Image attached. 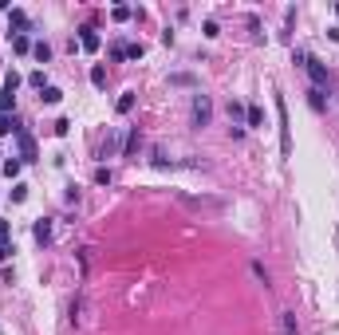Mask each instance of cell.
Segmentation results:
<instances>
[{
	"label": "cell",
	"mask_w": 339,
	"mask_h": 335,
	"mask_svg": "<svg viewBox=\"0 0 339 335\" xmlns=\"http://www.w3.org/2000/svg\"><path fill=\"white\" fill-rule=\"evenodd\" d=\"M209 118H213L209 95H193V122H197V126H209Z\"/></svg>",
	"instance_id": "obj_1"
},
{
	"label": "cell",
	"mask_w": 339,
	"mask_h": 335,
	"mask_svg": "<svg viewBox=\"0 0 339 335\" xmlns=\"http://www.w3.org/2000/svg\"><path fill=\"white\" fill-rule=\"evenodd\" d=\"M276 114H280V154L288 158L292 154V134H288V107H284V99H276Z\"/></svg>",
	"instance_id": "obj_2"
},
{
	"label": "cell",
	"mask_w": 339,
	"mask_h": 335,
	"mask_svg": "<svg viewBox=\"0 0 339 335\" xmlns=\"http://www.w3.org/2000/svg\"><path fill=\"white\" fill-rule=\"evenodd\" d=\"M304 67H308V75H312V79H316V87H324V83H328V67H324V63H320V59H304Z\"/></svg>",
	"instance_id": "obj_3"
},
{
	"label": "cell",
	"mask_w": 339,
	"mask_h": 335,
	"mask_svg": "<svg viewBox=\"0 0 339 335\" xmlns=\"http://www.w3.org/2000/svg\"><path fill=\"white\" fill-rule=\"evenodd\" d=\"M177 201H181V205H189V209H221V201H213V197H201V201H197V197H189V193H181Z\"/></svg>",
	"instance_id": "obj_4"
},
{
	"label": "cell",
	"mask_w": 339,
	"mask_h": 335,
	"mask_svg": "<svg viewBox=\"0 0 339 335\" xmlns=\"http://www.w3.org/2000/svg\"><path fill=\"white\" fill-rule=\"evenodd\" d=\"M8 40H12V48H16V52H32V44H28V36H24V32H8Z\"/></svg>",
	"instance_id": "obj_5"
},
{
	"label": "cell",
	"mask_w": 339,
	"mask_h": 335,
	"mask_svg": "<svg viewBox=\"0 0 339 335\" xmlns=\"http://www.w3.org/2000/svg\"><path fill=\"white\" fill-rule=\"evenodd\" d=\"M79 44H83L87 52H95V48H99V32H91V28H83V36H79Z\"/></svg>",
	"instance_id": "obj_6"
},
{
	"label": "cell",
	"mask_w": 339,
	"mask_h": 335,
	"mask_svg": "<svg viewBox=\"0 0 339 335\" xmlns=\"http://www.w3.org/2000/svg\"><path fill=\"white\" fill-rule=\"evenodd\" d=\"M20 154H24V158H36V142H32L24 130H20Z\"/></svg>",
	"instance_id": "obj_7"
},
{
	"label": "cell",
	"mask_w": 339,
	"mask_h": 335,
	"mask_svg": "<svg viewBox=\"0 0 339 335\" xmlns=\"http://www.w3.org/2000/svg\"><path fill=\"white\" fill-rule=\"evenodd\" d=\"M32 56L40 59V63H48V59H52V48H48V44H32Z\"/></svg>",
	"instance_id": "obj_8"
},
{
	"label": "cell",
	"mask_w": 339,
	"mask_h": 335,
	"mask_svg": "<svg viewBox=\"0 0 339 335\" xmlns=\"http://www.w3.org/2000/svg\"><path fill=\"white\" fill-rule=\"evenodd\" d=\"M245 118H249V126H260V122H264V111H260V107H249Z\"/></svg>",
	"instance_id": "obj_9"
},
{
	"label": "cell",
	"mask_w": 339,
	"mask_h": 335,
	"mask_svg": "<svg viewBox=\"0 0 339 335\" xmlns=\"http://www.w3.org/2000/svg\"><path fill=\"white\" fill-rule=\"evenodd\" d=\"M91 83L95 87H107V67H91Z\"/></svg>",
	"instance_id": "obj_10"
},
{
	"label": "cell",
	"mask_w": 339,
	"mask_h": 335,
	"mask_svg": "<svg viewBox=\"0 0 339 335\" xmlns=\"http://www.w3.org/2000/svg\"><path fill=\"white\" fill-rule=\"evenodd\" d=\"M4 134H20V126H16V118H0V138Z\"/></svg>",
	"instance_id": "obj_11"
},
{
	"label": "cell",
	"mask_w": 339,
	"mask_h": 335,
	"mask_svg": "<svg viewBox=\"0 0 339 335\" xmlns=\"http://www.w3.org/2000/svg\"><path fill=\"white\" fill-rule=\"evenodd\" d=\"M134 107V91H122V99H118V114H126Z\"/></svg>",
	"instance_id": "obj_12"
},
{
	"label": "cell",
	"mask_w": 339,
	"mask_h": 335,
	"mask_svg": "<svg viewBox=\"0 0 339 335\" xmlns=\"http://www.w3.org/2000/svg\"><path fill=\"white\" fill-rule=\"evenodd\" d=\"M48 237H52V225H48V221H36V241H40V245H44V241H48Z\"/></svg>",
	"instance_id": "obj_13"
},
{
	"label": "cell",
	"mask_w": 339,
	"mask_h": 335,
	"mask_svg": "<svg viewBox=\"0 0 339 335\" xmlns=\"http://www.w3.org/2000/svg\"><path fill=\"white\" fill-rule=\"evenodd\" d=\"M16 87H20V75H16V71H8V75H4V91H8V95H12V91H16Z\"/></svg>",
	"instance_id": "obj_14"
},
{
	"label": "cell",
	"mask_w": 339,
	"mask_h": 335,
	"mask_svg": "<svg viewBox=\"0 0 339 335\" xmlns=\"http://www.w3.org/2000/svg\"><path fill=\"white\" fill-rule=\"evenodd\" d=\"M40 99H44V103H59V99H63V95H59L56 87H44V95H40Z\"/></svg>",
	"instance_id": "obj_15"
},
{
	"label": "cell",
	"mask_w": 339,
	"mask_h": 335,
	"mask_svg": "<svg viewBox=\"0 0 339 335\" xmlns=\"http://www.w3.org/2000/svg\"><path fill=\"white\" fill-rule=\"evenodd\" d=\"M241 114H245V111H241V103H237V99H229V118H233V126H237V118H241Z\"/></svg>",
	"instance_id": "obj_16"
},
{
	"label": "cell",
	"mask_w": 339,
	"mask_h": 335,
	"mask_svg": "<svg viewBox=\"0 0 339 335\" xmlns=\"http://www.w3.org/2000/svg\"><path fill=\"white\" fill-rule=\"evenodd\" d=\"M284 335H300V328H296V316H284Z\"/></svg>",
	"instance_id": "obj_17"
},
{
	"label": "cell",
	"mask_w": 339,
	"mask_h": 335,
	"mask_svg": "<svg viewBox=\"0 0 339 335\" xmlns=\"http://www.w3.org/2000/svg\"><path fill=\"white\" fill-rule=\"evenodd\" d=\"M24 24H28V12L16 8V12H12V28H24Z\"/></svg>",
	"instance_id": "obj_18"
},
{
	"label": "cell",
	"mask_w": 339,
	"mask_h": 335,
	"mask_svg": "<svg viewBox=\"0 0 339 335\" xmlns=\"http://www.w3.org/2000/svg\"><path fill=\"white\" fill-rule=\"evenodd\" d=\"M111 16H114V20H130V8H126V4H118V8H111Z\"/></svg>",
	"instance_id": "obj_19"
},
{
	"label": "cell",
	"mask_w": 339,
	"mask_h": 335,
	"mask_svg": "<svg viewBox=\"0 0 339 335\" xmlns=\"http://www.w3.org/2000/svg\"><path fill=\"white\" fill-rule=\"evenodd\" d=\"M4 173H8V177H16V173H20V162H16V158H8V162H4Z\"/></svg>",
	"instance_id": "obj_20"
},
{
	"label": "cell",
	"mask_w": 339,
	"mask_h": 335,
	"mask_svg": "<svg viewBox=\"0 0 339 335\" xmlns=\"http://www.w3.org/2000/svg\"><path fill=\"white\" fill-rule=\"evenodd\" d=\"M28 83H32V87H40V91H44V71H32V75H28Z\"/></svg>",
	"instance_id": "obj_21"
},
{
	"label": "cell",
	"mask_w": 339,
	"mask_h": 335,
	"mask_svg": "<svg viewBox=\"0 0 339 335\" xmlns=\"http://www.w3.org/2000/svg\"><path fill=\"white\" fill-rule=\"evenodd\" d=\"M138 146H142V138H138V134H130V138H126V154H134Z\"/></svg>",
	"instance_id": "obj_22"
},
{
	"label": "cell",
	"mask_w": 339,
	"mask_h": 335,
	"mask_svg": "<svg viewBox=\"0 0 339 335\" xmlns=\"http://www.w3.org/2000/svg\"><path fill=\"white\" fill-rule=\"evenodd\" d=\"M28 197V185H12V201H24Z\"/></svg>",
	"instance_id": "obj_23"
},
{
	"label": "cell",
	"mask_w": 339,
	"mask_h": 335,
	"mask_svg": "<svg viewBox=\"0 0 339 335\" xmlns=\"http://www.w3.org/2000/svg\"><path fill=\"white\" fill-rule=\"evenodd\" d=\"M8 256H12V249H8V241H0V264H4Z\"/></svg>",
	"instance_id": "obj_24"
},
{
	"label": "cell",
	"mask_w": 339,
	"mask_h": 335,
	"mask_svg": "<svg viewBox=\"0 0 339 335\" xmlns=\"http://www.w3.org/2000/svg\"><path fill=\"white\" fill-rule=\"evenodd\" d=\"M8 233H12V225H8V221H0V241H8Z\"/></svg>",
	"instance_id": "obj_25"
},
{
	"label": "cell",
	"mask_w": 339,
	"mask_h": 335,
	"mask_svg": "<svg viewBox=\"0 0 339 335\" xmlns=\"http://www.w3.org/2000/svg\"><path fill=\"white\" fill-rule=\"evenodd\" d=\"M336 12H339V8H336Z\"/></svg>",
	"instance_id": "obj_26"
}]
</instances>
